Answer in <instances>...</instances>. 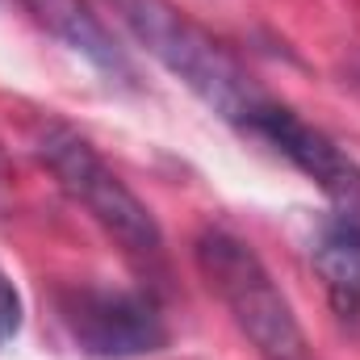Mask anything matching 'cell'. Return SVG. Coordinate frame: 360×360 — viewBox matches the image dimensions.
<instances>
[{"instance_id":"obj_7","label":"cell","mask_w":360,"mask_h":360,"mask_svg":"<svg viewBox=\"0 0 360 360\" xmlns=\"http://www.w3.org/2000/svg\"><path fill=\"white\" fill-rule=\"evenodd\" d=\"M310 256H314V272H319L331 306L344 319H356L360 314V222L352 214H335L331 222H323Z\"/></svg>"},{"instance_id":"obj_9","label":"cell","mask_w":360,"mask_h":360,"mask_svg":"<svg viewBox=\"0 0 360 360\" xmlns=\"http://www.w3.org/2000/svg\"><path fill=\"white\" fill-rule=\"evenodd\" d=\"M4 188H8V164H4V151H0V197H4Z\"/></svg>"},{"instance_id":"obj_3","label":"cell","mask_w":360,"mask_h":360,"mask_svg":"<svg viewBox=\"0 0 360 360\" xmlns=\"http://www.w3.org/2000/svg\"><path fill=\"white\" fill-rule=\"evenodd\" d=\"M38 160L51 168V176L59 180V188L89 214L126 256L160 260L164 231H160L155 214L147 210V201L126 180L96 155V147L84 134H76L72 126L51 122L38 134Z\"/></svg>"},{"instance_id":"obj_2","label":"cell","mask_w":360,"mask_h":360,"mask_svg":"<svg viewBox=\"0 0 360 360\" xmlns=\"http://www.w3.org/2000/svg\"><path fill=\"white\" fill-rule=\"evenodd\" d=\"M130 34L197 92L218 117L243 126L248 113L264 101V92L252 84V76L168 0H113Z\"/></svg>"},{"instance_id":"obj_8","label":"cell","mask_w":360,"mask_h":360,"mask_svg":"<svg viewBox=\"0 0 360 360\" xmlns=\"http://www.w3.org/2000/svg\"><path fill=\"white\" fill-rule=\"evenodd\" d=\"M21 331V293L8 281V272L0 269V348Z\"/></svg>"},{"instance_id":"obj_6","label":"cell","mask_w":360,"mask_h":360,"mask_svg":"<svg viewBox=\"0 0 360 360\" xmlns=\"http://www.w3.org/2000/svg\"><path fill=\"white\" fill-rule=\"evenodd\" d=\"M25 8L38 17L42 30H51L68 51H76L80 59H89L92 68L122 89H134V63L122 55V46L113 42V34L101 25V17L92 13L84 0H25Z\"/></svg>"},{"instance_id":"obj_5","label":"cell","mask_w":360,"mask_h":360,"mask_svg":"<svg viewBox=\"0 0 360 360\" xmlns=\"http://www.w3.org/2000/svg\"><path fill=\"white\" fill-rule=\"evenodd\" d=\"M248 134L264 139L276 155H285L302 176H310L335 205H344V214H352L360 205V164L340 147L331 143L323 130H314L310 122H302L293 109L276 105V101H260L248 122H243Z\"/></svg>"},{"instance_id":"obj_4","label":"cell","mask_w":360,"mask_h":360,"mask_svg":"<svg viewBox=\"0 0 360 360\" xmlns=\"http://www.w3.org/2000/svg\"><path fill=\"white\" fill-rule=\"evenodd\" d=\"M55 310L80 352L96 360L151 356L168 344V327L160 310L130 289L109 285H63L55 293Z\"/></svg>"},{"instance_id":"obj_1","label":"cell","mask_w":360,"mask_h":360,"mask_svg":"<svg viewBox=\"0 0 360 360\" xmlns=\"http://www.w3.org/2000/svg\"><path fill=\"white\" fill-rule=\"evenodd\" d=\"M197 269L205 276V285L218 293V302L226 306V314L235 319V327L243 331V340L256 348L260 360H314L310 340L289 306V297L281 293V285L272 281L264 260L256 256V248L222 226H210L197 235L193 243Z\"/></svg>"}]
</instances>
